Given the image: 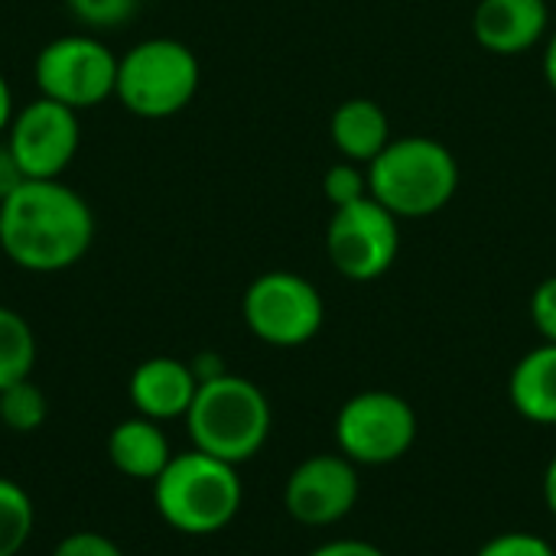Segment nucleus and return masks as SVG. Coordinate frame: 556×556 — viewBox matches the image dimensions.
Returning a JSON list of instances; mask_svg holds the SVG:
<instances>
[{"label": "nucleus", "mask_w": 556, "mask_h": 556, "mask_svg": "<svg viewBox=\"0 0 556 556\" xmlns=\"http://www.w3.org/2000/svg\"><path fill=\"white\" fill-rule=\"evenodd\" d=\"M459 189L456 156L430 137L391 140L368 166V192L397 218H427Z\"/></svg>", "instance_id": "obj_4"}, {"label": "nucleus", "mask_w": 556, "mask_h": 556, "mask_svg": "<svg viewBox=\"0 0 556 556\" xmlns=\"http://www.w3.org/2000/svg\"><path fill=\"white\" fill-rule=\"evenodd\" d=\"M309 556H388L381 547L368 544V541H352V538H342V541H329V544H319Z\"/></svg>", "instance_id": "obj_25"}, {"label": "nucleus", "mask_w": 556, "mask_h": 556, "mask_svg": "<svg viewBox=\"0 0 556 556\" xmlns=\"http://www.w3.org/2000/svg\"><path fill=\"white\" fill-rule=\"evenodd\" d=\"M26 176L20 173V166H16V160H13V153L7 150V143H0V202L23 182Z\"/></svg>", "instance_id": "obj_26"}, {"label": "nucleus", "mask_w": 556, "mask_h": 556, "mask_svg": "<svg viewBox=\"0 0 556 556\" xmlns=\"http://www.w3.org/2000/svg\"><path fill=\"white\" fill-rule=\"evenodd\" d=\"M91 241V205L59 179H23L0 202V251L20 270H68L88 254Z\"/></svg>", "instance_id": "obj_1"}, {"label": "nucleus", "mask_w": 556, "mask_h": 556, "mask_svg": "<svg viewBox=\"0 0 556 556\" xmlns=\"http://www.w3.org/2000/svg\"><path fill=\"white\" fill-rule=\"evenodd\" d=\"M3 143L26 179H59L81 143L78 111L39 94L13 114Z\"/></svg>", "instance_id": "obj_10"}, {"label": "nucleus", "mask_w": 556, "mask_h": 556, "mask_svg": "<svg viewBox=\"0 0 556 556\" xmlns=\"http://www.w3.org/2000/svg\"><path fill=\"white\" fill-rule=\"evenodd\" d=\"M117 55L91 33H65L49 39L33 62V78L42 98L72 111H88L108 101L117 88Z\"/></svg>", "instance_id": "obj_6"}, {"label": "nucleus", "mask_w": 556, "mask_h": 556, "mask_svg": "<svg viewBox=\"0 0 556 556\" xmlns=\"http://www.w3.org/2000/svg\"><path fill=\"white\" fill-rule=\"evenodd\" d=\"M36 365V336L29 323L10 309L0 306V391L29 378Z\"/></svg>", "instance_id": "obj_17"}, {"label": "nucleus", "mask_w": 556, "mask_h": 556, "mask_svg": "<svg viewBox=\"0 0 556 556\" xmlns=\"http://www.w3.org/2000/svg\"><path fill=\"white\" fill-rule=\"evenodd\" d=\"M270 424L274 414L267 394L254 381L231 371L199 384L186 414L192 446L231 466L251 463L264 450Z\"/></svg>", "instance_id": "obj_3"}, {"label": "nucleus", "mask_w": 556, "mask_h": 556, "mask_svg": "<svg viewBox=\"0 0 556 556\" xmlns=\"http://www.w3.org/2000/svg\"><path fill=\"white\" fill-rule=\"evenodd\" d=\"M195 391H199V381L192 375V365L169 358V355H156V358L140 362L127 381V394H130L134 410L140 417L156 420V424L186 417L192 401H195Z\"/></svg>", "instance_id": "obj_12"}, {"label": "nucleus", "mask_w": 556, "mask_h": 556, "mask_svg": "<svg viewBox=\"0 0 556 556\" xmlns=\"http://www.w3.org/2000/svg\"><path fill=\"white\" fill-rule=\"evenodd\" d=\"M202 68L195 52L169 36H153L127 49L117 62L121 104L147 121H163L179 114L199 91Z\"/></svg>", "instance_id": "obj_5"}, {"label": "nucleus", "mask_w": 556, "mask_h": 556, "mask_svg": "<svg viewBox=\"0 0 556 556\" xmlns=\"http://www.w3.org/2000/svg\"><path fill=\"white\" fill-rule=\"evenodd\" d=\"M189 365H192V375H195V381H199V384H205V381H215V378L228 375L225 362H222L215 352H202V355H195Z\"/></svg>", "instance_id": "obj_27"}, {"label": "nucleus", "mask_w": 556, "mask_h": 556, "mask_svg": "<svg viewBox=\"0 0 556 556\" xmlns=\"http://www.w3.org/2000/svg\"><path fill=\"white\" fill-rule=\"evenodd\" d=\"M323 192H326V199L332 202V208H342V205H352V202H362V199L371 195V192H368V176H362L358 166H355L352 160L336 163V166L326 169V176H323Z\"/></svg>", "instance_id": "obj_20"}, {"label": "nucleus", "mask_w": 556, "mask_h": 556, "mask_svg": "<svg viewBox=\"0 0 556 556\" xmlns=\"http://www.w3.org/2000/svg\"><path fill=\"white\" fill-rule=\"evenodd\" d=\"M108 456L114 469L127 479L153 482L173 459L169 440L150 417H127L108 437Z\"/></svg>", "instance_id": "obj_14"}, {"label": "nucleus", "mask_w": 556, "mask_h": 556, "mask_svg": "<svg viewBox=\"0 0 556 556\" xmlns=\"http://www.w3.org/2000/svg\"><path fill=\"white\" fill-rule=\"evenodd\" d=\"M544 78L556 91V33L554 39H551V46H547V52H544Z\"/></svg>", "instance_id": "obj_30"}, {"label": "nucleus", "mask_w": 556, "mask_h": 556, "mask_svg": "<svg viewBox=\"0 0 556 556\" xmlns=\"http://www.w3.org/2000/svg\"><path fill=\"white\" fill-rule=\"evenodd\" d=\"M547 0H479L472 33L495 55H521L547 33Z\"/></svg>", "instance_id": "obj_13"}, {"label": "nucleus", "mask_w": 556, "mask_h": 556, "mask_svg": "<svg viewBox=\"0 0 556 556\" xmlns=\"http://www.w3.org/2000/svg\"><path fill=\"white\" fill-rule=\"evenodd\" d=\"M248 329L277 349H296L319 336L326 319V303L319 290L290 270L261 274L241 300Z\"/></svg>", "instance_id": "obj_8"}, {"label": "nucleus", "mask_w": 556, "mask_h": 556, "mask_svg": "<svg viewBox=\"0 0 556 556\" xmlns=\"http://www.w3.org/2000/svg\"><path fill=\"white\" fill-rule=\"evenodd\" d=\"M397 222L401 218L371 195L336 208L326 231V251L332 267L358 283L384 277L401 251Z\"/></svg>", "instance_id": "obj_9"}, {"label": "nucleus", "mask_w": 556, "mask_h": 556, "mask_svg": "<svg viewBox=\"0 0 556 556\" xmlns=\"http://www.w3.org/2000/svg\"><path fill=\"white\" fill-rule=\"evenodd\" d=\"M508 394L525 420L556 427V345L544 342L515 365Z\"/></svg>", "instance_id": "obj_15"}, {"label": "nucleus", "mask_w": 556, "mask_h": 556, "mask_svg": "<svg viewBox=\"0 0 556 556\" xmlns=\"http://www.w3.org/2000/svg\"><path fill=\"white\" fill-rule=\"evenodd\" d=\"M65 3L75 13V20H81L91 29H114L127 23L140 7V0H65Z\"/></svg>", "instance_id": "obj_21"}, {"label": "nucleus", "mask_w": 556, "mask_h": 556, "mask_svg": "<svg viewBox=\"0 0 556 556\" xmlns=\"http://www.w3.org/2000/svg\"><path fill=\"white\" fill-rule=\"evenodd\" d=\"M36 525V511L23 485L0 476V556H16Z\"/></svg>", "instance_id": "obj_18"}, {"label": "nucleus", "mask_w": 556, "mask_h": 556, "mask_svg": "<svg viewBox=\"0 0 556 556\" xmlns=\"http://www.w3.org/2000/svg\"><path fill=\"white\" fill-rule=\"evenodd\" d=\"M417 440L414 407L391 391H362L336 414V443L355 466L401 463Z\"/></svg>", "instance_id": "obj_7"}, {"label": "nucleus", "mask_w": 556, "mask_h": 556, "mask_svg": "<svg viewBox=\"0 0 556 556\" xmlns=\"http://www.w3.org/2000/svg\"><path fill=\"white\" fill-rule=\"evenodd\" d=\"M544 502H547V511L556 518V456L547 463V472H544Z\"/></svg>", "instance_id": "obj_29"}, {"label": "nucleus", "mask_w": 556, "mask_h": 556, "mask_svg": "<svg viewBox=\"0 0 556 556\" xmlns=\"http://www.w3.org/2000/svg\"><path fill=\"white\" fill-rule=\"evenodd\" d=\"M476 556H556L551 541L528 534V531H508L492 541H485Z\"/></svg>", "instance_id": "obj_22"}, {"label": "nucleus", "mask_w": 556, "mask_h": 556, "mask_svg": "<svg viewBox=\"0 0 556 556\" xmlns=\"http://www.w3.org/2000/svg\"><path fill=\"white\" fill-rule=\"evenodd\" d=\"M52 556H127L111 538L98 531H75L55 544Z\"/></svg>", "instance_id": "obj_23"}, {"label": "nucleus", "mask_w": 556, "mask_h": 556, "mask_svg": "<svg viewBox=\"0 0 556 556\" xmlns=\"http://www.w3.org/2000/svg\"><path fill=\"white\" fill-rule=\"evenodd\" d=\"M13 114H16V111H13V88H10L7 75L0 72V134H7Z\"/></svg>", "instance_id": "obj_28"}, {"label": "nucleus", "mask_w": 556, "mask_h": 556, "mask_svg": "<svg viewBox=\"0 0 556 556\" xmlns=\"http://www.w3.org/2000/svg\"><path fill=\"white\" fill-rule=\"evenodd\" d=\"M244 502V485L238 466L222 463L202 450L173 453L169 466L153 479V505L160 518L192 538L218 534L228 528Z\"/></svg>", "instance_id": "obj_2"}, {"label": "nucleus", "mask_w": 556, "mask_h": 556, "mask_svg": "<svg viewBox=\"0 0 556 556\" xmlns=\"http://www.w3.org/2000/svg\"><path fill=\"white\" fill-rule=\"evenodd\" d=\"M358 505V466L342 453L306 456L283 485V508L306 528H329Z\"/></svg>", "instance_id": "obj_11"}, {"label": "nucleus", "mask_w": 556, "mask_h": 556, "mask_svg": "<svg viewBox=\"0 0 556 556\" xmlns=\"http://www.w3.org/2000/svg\"><path fill=\"white\" fill-rule=\"evenodd\" d=\"M49 417V401L39 384L29 378L10 384L0 391V424L13 433H33L46 424Z\"/></svg>", "instance_id": "obj_19"}, {"label": "nucleus", "mask_w": 556, "mask_h": 556, "mask_svg": "<svg viewBox=\"0 0 556 556\" xmlns=\"http://www.w3.org/2000/svg\"><path fill=\"white\" fill-rule=\"evenodd\" d=\"M332 143L352 163H371L391 143V124L371 98H349L332 114Z\"/></svg>", "instance_id": "obj_16"}, {"label": "nucleus", "mask_w": 556, "mask_h": 556, "mask_svg": "<svg viewBox=\"0 0 556 556\" xmlns=\"http://www.w3.org/2000/svg\"><path fill=\"white\" fill-rule=\"evenodd\" d=\"M531 319L544 342L556 345V277H547L531 296Z\"/></svg>", "instance_id": "obj_24"}]
</instances>
